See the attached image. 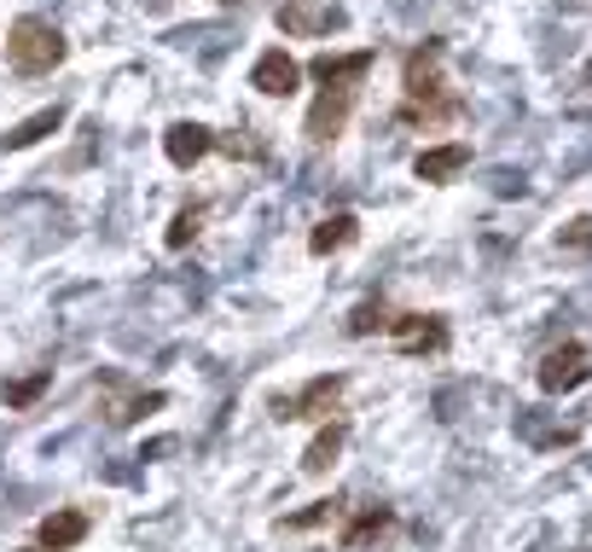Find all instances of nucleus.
Wrapping results in <instances>:
<instances>
[{
    "mask_svg": "<svg viewBox=\"0 0 592 552\" xmlns=\"http://www.w3.org/2000/svg\"><path fill=\"white\" fill-rule=\"evenodd\" d=\"M372 64H378V47H360V53H320L314 64H308V77L320 82V99L308 106V122H302L308 145H331L349 129L360 82L372 77Z\"/></svg>",
    "mask_w": 592,
    "mask_h": 552,
    "instance_id": "2",
    "label": "nucleus"
},
{
    "mask_svg": "<svg viewBox=\"0 0 592 552\" xmlns=\"http://www.w3.org/2000/svg\"><path fill=\"white\" fill-rule=\"evenodd\" d=\"M18 552H53V546H41V541H36V546H18Z\"/></svg>",
    "mask_w": 592,
    "mask_h": 552,
    "instance_id": "21",
    "label": "nucleus"
},
{
    "mask_svg": "<svg viewBox=\"0 0 592 552\" xmlns=\"http://www.w3.org/2000/svg\"><path fill=\"white\" fill-rule=\"evenodd\" d=\"M47 384H53V372H30V379H18V384H7L0 390V401H7V408H36V401L47 395Z\"/></svg>",
    "mask_w": 592,
    "mask_h": 552,
    "instance_id": "18",
    "label": "nucleus"
},
{
    "mask_svg": "<svg viewBox=\"0 0 592 552\" xmlns=\"http://www.w3.org/2000/svg\"><path fill=\"white\" fill-rule=\"evenodd\" d=\"M558 244H575V250H592V215H575L570 228L558 233Z\"/></svg>",
    "mask_w": 592,
    "mask_h": 552,
    "instance_id": "20",
    "label": "nucleus"
},
{
    "mask_svg": "<svg viewBox=\"0 0 592 552\" xmlns=\"http://www.w3.org/2000/svg\"><path fill=\"white\" fill-rule=\"evenodd\" d=\"M442 59H448V41L430 36L419 41L413 53L401 59V106H395V129H448V122L465 117V99H459L442 77Z\"/></svg>",
    "mask_w": 592,
    "mask_h": 552,
    "instance_id": "1",
    "label": "nucleus"
},
{
    "mask_svg": "<svg viewBox=\"0 0 592 552\" xmlns=\"http://www.w3.org/2000/svg\"><path fill=\"white\" fill-rule=\"evenodd\" d=\"M203 221H210V204H203V198H187V204L174 210V221H169L163 244H169V250H187V244L203 233Z\"/></svg>",
    "mask_w": 592,
    "mask_h": 552,
    "instance_id": "16",
    "label": "nucleus"
},
{
    "mask_svg": "<svg viewBox=\"0 0 592 552\" xmlns=\"http://www.w3.org/2000/svg\"><path fill=\"white\" fill-rule=\"evenodd\" d=\"M210 152H221V134L215 129H203V122H169L163 129V158L174 163V169H198Z\"/></svg>",
    "mask_w": 592,
    "mask_h": 552,
    "instance_id": "7",
    "label": "nucleus"
},
{
    "mask_svg": "<svg viewBox=\"0 0 592 552\" xmlns=\"http://www.w3.org/2000/svg\"><path fill=\"white\" fill-rule=\"evenodd\" d=\"M349 379L343 372H320V379H308L297 395H273V419L279 424H291V419H331L338 413V401H343Z\"/></svg>",
    "mask_w": 592,
    "mask_h": 552,
    "instance_id": "4",
    "label": "nucleus"
},
{
    "mask_svg": "<svg viewBox=\"0 0 592 552\" xmlns=\"http://www.w3.org/2000/svg\"><path fill=\"white\" fill-rule=\"evenodd\" d=\"M59 129H64V106H47V111L23 117V122H12V129L0 134V152H30V145H41L47 134H59Z\"/></svg>",
    "mask_w": 592,
    "mask_h": 552,
    "instance_id": "12",
    "label": "nucleus"
},
{
    "mask_svg": "<svg viewBox=\"0 0 592 552\" xmlns=\"http://www.w3.org/2000/svg\"><path fill=\"white\" fill-rule=\"evenodd\" d=\"M343 512V500H314L308 512H297V518H285V530H320V523H331Z\"/></svg>",
    "mask_w": 592,
    "mask_h": 552,
    "instance_id": "19",
    "label": "nucleus"
},
{
    "mask_svg": "<svg viewBox=\"0 0 592 552\" xmlns=\"http://www.w3.org/2000/svg\"><path fill=\"white\" fill-rule=\"evenodd\" d=\"M471 169V145L465 140H448V145H424V152L413 158V174L430 187H448L453 174H465Z\"/></svg>",
    "mask_w": 592,
    "mask_h": 552,
    "instance_id": "10",
    "label": "nucleus"
},
{
    "mask_svg": "<svg viewBox=\"0 0 592 552\" xmlns=\"http://www.w3.org/2000/svg\"><path fill=\"white\" fill-rule=\"evenodd\" d=\"M70 59V41L59 23L47 18H12L7 23V64L18 77H53V70Z\"/></svg>",
    "mask_w": 592,
    "mask_h": 552,
    "instance_id": "3",
    "label": "nucleus"
},
{
    "mask_svg": "<svg viewBox=\"0 0 592 552\" xmlns=\"http://www.w3.org/2000/svg\"><path fill=\"white\" fill-rule=\"evenodd\" d=\"M390 530H395V512H390V506H360L343 530H338V546H343V552H360V546L383 541Z\"/></svg>",
    "mask_w": 592,
    "mask_h": 552,
    "instance_id": "11",
    "label": "nucleus"
},
{
    "mask_svg": "<svg viewBox=\"0 0 592 552\" xmlns=\"http://www.w3.org/2000/svg\"><path fill=\"white\" fill-rule=\"evenodd\" d=\"M215 7H239V0H215Z\"/></svg>",
    "mask_w": 592,
    "mask_h": 552,
    "instance_id": "22",
    "label": "nucleus"
},
{
    "mask_svg": "<svg viewBox=\"0 0 592 552\" xmlns=\"http://www.w3.org/2000/svg\"><path fill=\"white\" fill-rule=\"evenodd\" d=\"M250 88L262 99H291L302 88V64L285 53V47H268V53L250 64Z\"/></svg>",
    "mask_w": 592,
    "mask_h": 552,
    "instance_id": "9",
    "label": "nucleus"
},
{
    "mask_svg": "<svg viewBox=\"0 0 592 552\" xmlns=\"http://www.w3.org/2000/svg\"><path fill=\"white\" fill-rule=\"evenodd\" d=\"M273 23H279V36H291V41H314V36L343 30L349 18H343V7H331V0H279Z\"/></svg>",
    "mask_w": 592,
    "mask_h": 552,
    "instance_id": "6",
    "label": "nucleus"
},
{
    "mask_svg": "<svg viewBox=\"0 0 592 552\" xmlns=\"http://www.w3.org/2000/svg\"><path fill=\"white\" fill-rule=\"evenodd\" d=\"M88 530H93V518L88 512H76V506H64V512H47L41 518V546H53V552H70V546H82L88 541Z\"/></svg>",
    "mask_w": 592,
    "mask_h": 552,
    "instance_id": "14",
    "label": "nucleus"
},
{
    "mask_svg": "<svg viewBox=\"0 0 592 552\" xmlns=\"http://www.w3.org/2000/svg\"><path fill=\"white\" fill-rule=\"evenodd\" d=\"M395 325V309L383 303V297H367L354 314H349V338H378V332H390Z\"/></svg>",
    "mask_w": 592,
    "mask_h": 552,
    "instance_id": "17",
    "label": "nucleus"
},
{
    "mask_svg": "<svg viewBox=\"0 0 592 552\" xmlns=\"http://www.w3.org/2000/svg\"><path fill=\"white\" fill-rule=\"evenodd\" d=\"M343 442H349V424H343V419H325L320 431H314V442L302 448V471H308V476H325L331 465H338Z\"/></svg>",
    "mask_w": 592,
    "mask_h": 552,
    "instance_id": "13",
    "label": "nucleus"
},
{
    "mask_svg": "<svg viewBox=\"0 0 592 552\" xmlns=\"http://www.w3.org/2000/svg\"><path fill=\"white\" fill-rule=\"evenodd\" d=\"M592 379V355H586V343H552L546 355H540V367H534V384L546 390V395H570V390H581Z\"/></svg>",
    "mask_w": 592,
    "mask_h": 552,
    "instance_id": "5",
    "label": "nucleus"
},
{
    "mask_svg": "<svg viewBox=\"0 0 592 552\" xmlns=\"http://www.w3.org/2000/svg\"><path fill=\"white\" fill-rule=\"evenodd\" d=\"M354 239H360V221H354L349 210H338V215L314 221V233H308V250H314V257H338V250H349Z\"/></svg>",
    "mask_w": 592,
    "mask_h": 552,
    "instance_id": "15",
    "label": "nucleus"
},
{
    "mask_svg": "<svg viewBox=\"0 0 592 552\" xmlns=\"http://www.w3.org/2000/svg\"><path fill=\"white\" fill-rule=\"evenodd\" d=\"M390 343L401 355H442L448 349V320L442 314H395Z\"/></svg>",
    "mask_w": 592,
    "mask_h": 552,
    "instance_id": "8",
    "label": "nucleus"
}]
</instances>
